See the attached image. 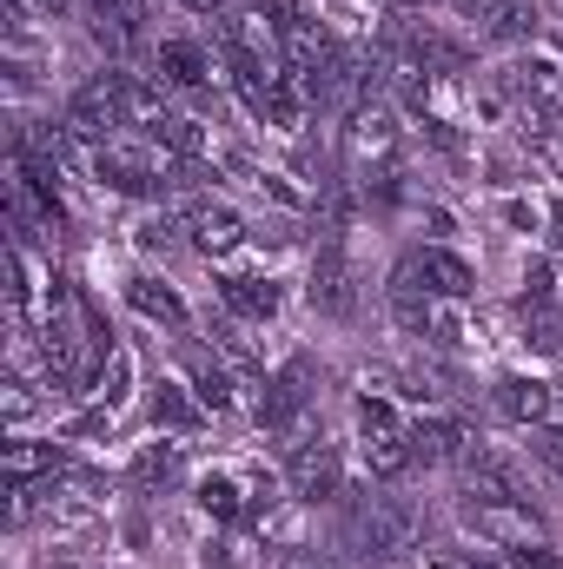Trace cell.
Segmentation results:
<instances>
[{
	"label": "cell",
	"mask_w": 563,
	"mask_h": 569,
	"mask_svg": "<svg viewBox=\"0 0 563 569\" xmlns=\"http://www.w3.org/2000/svg\"><path fill=\"white\" fill-rule=\"evenodd\" d=\"M338 543L365 563H398L405 550H418V503L398 497L392 483H365L338 497Z\"/></svg>",
	"instance_id": "1"
},
{
	"label": "cell",
	"mask_w": 563,
	"mask_h": 569,
	"mask_svg": "<svg viewBox=\"0 0 563 569\" xmlns=\"http://www.w3.org/2000/svg\"><path fill=\"white\" fill-rule=\"evenodd\" d=\"M87 166H93V179L107 186V192H120V199H166V166H172V152L152 140V133H120L113 146H100V152H87Z\"/></svg>",
	"instance_id": "2"
},
{
	"label": "cell",
	"mask_w": 563,
	"mask_h": 569,
	"mask_svg": "<svg viewBox=\"0 0 563 569\" xmlns=\"http://www.w3.org/2000/svg\"><path fill=\"white\" fill-rule=\"evenodd\" d=\"M60 127L73 133V146H87V152H100V146H113L120 133H134L127 127V107H120V67H100L93 80H80L67 93V107H60Z\"/></svg>",
	"instance_id": "3"
},
{
	"label": "cell",
	"mask_w": 563,
	"mask_h": 569,
	"mask_svg": "<svg viewBox=\"0 0 563 569\" xmlns=\"http://www.w3.org/2000/svg\"><path fill=\"white\" fill-rule=\"evenodd\" d=\"M358 457H365V470H372V483H398L405 470H418V457H412V425L398 418V405L392 398H358Z\"/></svg>",
	"instance_id": "4"
},
{
	"label": "cell",
	"mask_w": 563,
	"mask_h": 569,
	"mask_svg": "<svg viewBox=\"0 0 563 569\" xmlns=\"http://www.w3.org/2000/svg\"><path fill=\"white\" fill-rule=\"evenodd\" d=\"M285 497H292L298 510L338 503V497H345V457H338V443H325V437L298 443V450L285 457Z\"/></svg>",
	"instance_id": "5"
},
{
	"label": "cell",
	"mask_w": 563,
	"mask_h": 569,
	"mask_svg": "<svg viewBox=\"0 0 563 569\" xmlns=\"http://www.w3.org/2000/svg\"><path fill=\"white\" fill-rule=\"evenodd\" d=\"M305 298H312V311H318V318H352V311H358V279H352V259H345V232H338V226H325V232H318Z\"/></svg>",
	"instance_id": "6"
},
{
	"label": "cell",
	"mask_w": 563,
	"mask_h": 569,
	"mask_svg": "<svg viewBox=\"0 0 563 569\" xmlns=\"http://www.w3.org/2000/svg\"><path fill=\"white\" fill-rule=\"evenodd\" d=\"M213 67H219V47H206V40H192V33H166L159 47H152V80L166 87V93H206L213 87Z\"/></svg>",
	"instance_id": "7"
},
{
	"label": "cell",
	"mask_w": 563,
	"mask_h": 569,
	"mask_svg": "<svg viewBox=\"0 0 563 569\" xmlns=\"http://www.w3.org/2000/svg\"><path fill=\"white\" fill-rule=\"evenodd\" d=\"M464 530H477L497 550H517V543H537L544 537L537 510L517 503V497H464Z\"/></svg>",
	"instance_id": "8"
},
{
	"label": "cell",
	"mask_w": 563,
	"mask_h": 569,
	"mask_svg": "<svg viewBox=\"0 0 563 569\" xmlns=\"http://www.w3.org/2000/svg\"><path fill=\"white\" fill-rule=\"evenodd\" d=\"M464 13H471L477 40H491V47H524V40L544 33V7L537 0H471Z\"/></svg>",
	"instance_id": "9"
},
{
	"label": "cell",
	"mask_w": 563,
	"mask_h": 569,
	"mask_svg": "<svg viewBox=\"0 0 563 569\" xmlns=\"http://www.w3.org/2000/svg\"><path fill=\"white\" fill-rule=\"evenodd\" d=\"M471 443H477L471 425L451 418V411H424V418H412V457H418L424 470H451V463H464Z\"/></svg>",
	"instance_id": "10"
},
{
	"label": "cell",
	"mask_w": 563,
	"mask_h": 569,
	"mask_svg": "<svg viewBox=\"0 0 563 569\" xmlns=\"http://www.w3.org/2000/svg\"><path fill=\"white\" fill-rule=\"evenodd\" d=\"M186 246L199 259H226V252L246 246V219L226 199H199V206H186Z\"/></svg>",
	"instance_id": "11"
},
{
	"label": "cell",
	"mask_w": 563,
	"mask_h": 569,
	"mask_svg": "<svg viewBox=\"0 0 563 569\" xmlns=\"http://www.w3.org/2000/svg\"><path fill=\"white\" fill-rule=\"evenodd\" d=\"M491 405H497V418H511V425H524V430L557 425V385H544V378H524V371L497 378V385H491Z\"/></svg>",
	"instance_id": "12"
},
{
	"label": "cell",
	"mask_w": 563,
	"mask_h": 569,
	"mask_svg": "<svg viewBox=\"0 0 563 569\" xmlns=\"http://www.w3.org/2000/svg\"><path fill=\"white\" fill-rule=\"evenodd\" d=\"M179 358H186V371H192V398H199L213 418H226V411L239 405V378H233V365H226L213 345H179Z\"/></svg>",
	"instance_id": "13"
},
{
	"label": "cell",
	"mask_w": 563,
	"mask_h": 569,
	"mask_svg": "<svg viewBox=\"0 0 563 569\" xmlns=\"http://www.w3.org/2000/svg\"><path fill=\"white\" fill-rule=\"evenodd\" d=\"M418 252V272L431 284V298H444V305H464V298H477V266L464 259V252H451L444 239H431V246H412Z\"/></svg>",
	"instance_id": "14"
},
{
	"label": "cell",
	"mask_w": 563,
	"mask_h": 569,
	"mask_svg": "<svg viewBox=\"0 0 563 569\" xmlns=\"http://www.w3.org/2000/svg\"><path fill=\"white\" fill-rule=\"evenodd\" d=\"M146 418L152 430H172V437H192V430L213 425V411L192 398V385H179V378H159V385H146Z\"/></svg>",
	"instance_id": "15"
},
{
	"label": "cell",
	"mask_w": 563,
	"mask_h": 569,
	"mask_svg": "<svg viewBox=\"0 0 563 569\" xmlns=\"http://www.w3.org/2000/svg\"><path fill=\"white\" fill-rule=\"evenodd\" d=\"M279 279L273 272H226L219 279V305L239 318V325H266V318H279Z\"/></svg>",
	"instance_id": "16"
},
{
	"label": "cell",
	"mask_w": 563,
	"mask_h": 569,
	"mask_svg": "<svg viewBox=\"0 0 563 569\" xmlns=\"http://www.w3.org/2000/svg\"><path fill=\"white\" fill-rule=\"evenodd\" d=\"M73 457H67V437H13L0 450V470L7 483H40V477H60Z\"/></svg>",
	"instance_id": "17"
},
{
	"label": "cell",
	"mask_w": 563,
	"mask_h": 569,
	"mask_svg": "<svg viewBox=\"0 0 563 569\" xmlns=\"http://www.w3.org/2000/svg\"><path fill=\"white\" fill-rule=\"evenodd\" d=\"M127 305H134L140 318H152V325H166V331H186V325H192L186 298H179L172 284H159L152 272H134V279H127Z\"/></svg>",
	"instance_id": "18"
},
{
	"label": "cell",
	"mask_w": 563,
	"mask_h": 569,
	"mask_svg": "<svg viewBox=\"0 0 563 569\" xmlns=\"http://www.w3.org/2000/svg\"><path fill=\"white\" fill-rule=\"evenodd\" d=\"M179 470H186V457H179V443H166V437H159V443H140V457L127 463V483L152 497V490H166V483H179Z\"/></svg>",
	"instance_id": "19"
},
{
	"label": "cell",
	"mask_w": 563,
	"mask_h": 569,
	"mask_svg": "<svg viewBox=\"0 0 563 569\" xmlns=\"http://www.w3.org/2000/svg\"><path fill=\"white\" fill-rule=\"evenodd\" d=\"M152 140L166 146L172 159H213V133H206V120H199V113H179V107L152 127Z\"/></svg>",
	"instance_id": "20"
},
{
	"label": "cell",
	"mask_w": 563,
	"mask_h": 569,
	"mask_svg": "<svg viewBox=\"0 0 563 569\" xmlns=\"http://www.w3.org/2000/svg\"><path fill=\"white\" fill-rule=\"evenodd\" d=\"M192 503H199V510H206L213 523H246V510H253V497H246V490H239L233 477H219V470H213V477H199Z\"/></svg>",
	"instance_id": "21"
},
{
	"label": "cell",
	"mask_w": 563,
	"mask_h": 569,
	"mask_svg": "<svg viewBox=\"0 0 563 569\" xmlns=\"http://www.w3.org/2000/svg\"><path fill=\"white\" fill-rule=\"evenodd\" d=\"M179 232H186V212H166V206H159V212H146L140 226H134V246H140V252H179V246H186Z\"/></svg>",
	"instance_id": "22"
},
{
	"label": "cell",
	"mask_w": 563,
	"mask_h": 569,
	"mask_svg": "<svg viewBox=\"0 0 563 569\" xmlns=\"http://www.w3.org/2000/svg\"><path fill=\"white\" fill-rule=\"evenodd\" d=\"M537 305H557V266H551V259H531V266H524L517 311H537Z\"/></svg>",
	"instance_id": "23"
},
{
	"label": "cell",
	"mask_w": 563,
	"mask_h": 569,
	"mask_svg": "<svg viewBox=\"0 0 563 569\" xmlns=\"http://www.w3.org/2000/svg\"><path fill=\"white\" fill-rule=\"evenodd\" d=\"M531 457H537L551 477H563V425H537L531 430Z\"/></svg>",
	"instance_id": "24"
},
{
	"label": "cell",
	"mask_w": 563,
	"mask_h": 569,
	"mask_svg": "<svg viewBox=\"0 0 563 569\" xmlns=\"http://www.w3.org/2000/svg\"><path fill=\"white\" fill-rule=\"evenodd\" d=\"M127 378H134V365H127V351H113V358H107V371H100V391H93V398L120 411V398H127Z\"/></svg>",
	"instance_id": "25"
},
{
	"label": "cell",
	"mask_w": 563,
	"mask_h": 569,
	"mask_svg": "<svg viewBox=\"0 0 563 569\" xmlns=\"http://www.w3.org/2000/svg\"><path fill=\"white\" fill-rule=\"evenodd\" d=\"M504 563H511V569H563V557L551 550V543H544V537H537V543H517Z\"/></svg>",
	"instance_id": "26"
},
{
	"label": "cell",
	"mask_w": 563,
	"mask_h": 569,
	"mask_svg": "<svg viewBox=\"0 0 563 569\" xmlns=\"http://www.w3.org/2000/svg\"><path fill=\"white\" fill-rule=\"evenodd\" d=\"M424 345H437V351H457V345H464V318L437 305V318H431V338H424Z\"/></svg>",
	"instance_id": "27"
},
{
	"label": "cell",
	"mask_w": 563,
	"mask_h": 569,
	"mask_svg": "<svg viewBox=\"0 0 563 569\" xmlns=\"http://www.w3.org/2000/svg\"><path fill=\"white\" fill-rule=\"evenodd\" d=\"M266 569H332V557H318V550L298 543V550H273V563Z\"/></svg>",
	"instance_id": "28"
},
{
	"label": "cell",
	"mask_w": 563,
	"mask_h": 569,
	"mask_svg": "<svg viewBox=\"0 0 563 569\" xmlns=\"http://www.w3.org/2000/svg\"><path fill=\"white\" fill-rule=\"evenodd\" d=\"M431 569H511L504 557H437Z\"/></svg>",
	"instance_id": "29"
},
{
	"label": "cell",
	"mask_w": 563,
	"mask_h": 569,
	"mask_svg": "<svg viewBox=\"0 0 563 569\" xmlns=\"http://www.w3.org/2000/svg\"><path fill=\"white\" fill-rule=\"evenodd\" d=\"M551 252H557V259H563V199H557V206H551Z\"/></svg>",
	"instance_id": "30"
},
{
	"label": "cell",
	"mask_w": 563,
	"mask_h": 569,
	"mask_svg": "<svg viewBox=\"0 0 563 569\" xmlns=\"http://www.w3.org/2000/svg\"><path fill=\"white\" fill-rule=\"evenodd\" d=\"M557 405H563V378H557Z\"/></svg>",
	"instance_id": "31"
},
{
	"label": "cell",
	"mask_w": 563,
	"mask_h": 569,
	"mask_svg": "<svg viewBox=\"0 0 563 569\" xmlns=\"http://www.w3.org/2000/svg\"><path fill=\"white\" fill-rule=\"evenodd\" d=\"M53 569H80V563H53Z\"/></svg>",
	"instance_id": "32"
},
{
	"label": "cell",
	"mask_w": 563,
	"mask_h": 569,
	"mask_svg": "<svg viewBox=\"0 0 563 569\" xmlns=\"http://www.w3.org/2000/svg\"><path fill=\"white\" fill-rule=\"evenodd\" d=\"M557 152H563V140H557Z\"/></svg>",
	"instance_id": "33"
}]
</instances>
